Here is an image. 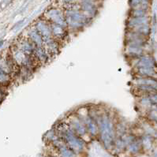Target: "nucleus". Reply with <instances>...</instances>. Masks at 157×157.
<instances>
[]
</instances>
